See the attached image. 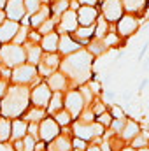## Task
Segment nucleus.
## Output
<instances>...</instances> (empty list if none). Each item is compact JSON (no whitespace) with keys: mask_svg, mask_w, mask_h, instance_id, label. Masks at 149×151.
<instances>
[{"mask_svg":"<svg viewBox=\"0 0 149 151\" xmlns=\"http://www.w3.org/2000/svg\"><path fill=\"white\" fill-rule=\"evenodd\" d=\"M63 102H65V93H63V91H53L51 100H49V106L46 107L47 116H54L58 111H62V109L65 107Z\"/></svg>","mask_w":149,"mask_h":151,"instance_id":"5701e85b","label":"nucleus"},{"mask_svg":"<svg viewBox=\"0 0 149 151\" xmlns=\"http://www.w3.org/2000/svg\"><path fill=\"white\" fill-rule=\"evenodd\" d=\"M126 119H128V118L112 119V123H111V127H109V128H111V130L114 132V134H116V135H119V134H121V130H123V128H125V125H126Z\"/></svg>","mask_w":149,"mask_h":151,"instance_id":"a19ab883","label":"nucleus"},{"mask_svg":"<svg viewBox=\"0 0 149 151\" xmlns=\"http://www.w3.org/2000/svg\"><path fill=\"white\" fill-rule=\"evenodd\" d=\"M74 151H79V150H74Z\"/></svg>","mask_w":149,"mask_h":151,"instance_id":"680f3d73","label":"nucleus"},{"mask_svg":"<svg viewBox=\"0 0 149 151\" xmlns=\"http://www.w3.org/2000/svg\"><path fill=\"white\" fill-rule=\"evenodd\" d=\"M62 134V127L54 121L53 116H46L40 123H39V139L44 141L46 144L51 142L53 139H56Z\"/></svg>","mask_w":149,"mask_h":151,"instance_id":"1a4fd4ad","label":"nucleus"},{"mask_svg":"<svg viewBox=\"0 0 149 151\" xmlns=\"http://www.w3.org/2000/svg\"><path fill=\"white\" fill-rule=\"evenodd\" d=\"M19 23L18 21H12V19H5L2 25H0V44H7V42H12V39L16 37L18 30H19Z\"/></svg>","mask_w":149,"mask_h":151,"instance_id":"a211bd4d","label":"nucleus"},{"mask_svg":"<svg viewBox=\"0 0 149 151\" xmlns=\"http://www.w3.org/2000/svg\"><path fill=\"white\" fill-rule=\"evenodd\" d=\"M35 144H37V141H35L34 137L27 135V137L23 139V151H35Z\"/></svg>","mask_w":149,"mask_h":151,"instance_id":"37998d69","label":"nucleus"},{"mask_svg":"<svg viewBox=\"0 0 149 151\" xmlns=\"http://www.w3.org/2000/svg\"><path fill=\"white\" fill-rule=\"evenodd\" d=\"M58 19H60V18H49V19H46V21L37 28V32L40 35H47V34L54 32V28H56V25H58Z\"/></svg>","mask_w":149,"mask_h":151,"instance_id":"7c9ffc66","label":"nucleus"},{"mask_svg":"<svg viewBox=\"0 0 149 151\" xmlns=\"http://www.w3.org/2000/svg\"><path fill=\"white\" fill-rule=\"evenodd\" d=\"M104 40V44H105V47L109 49V47H117V44H119V40H121V37L117 35V34H114V32H109L105 37L102 39Z\"/></svg>","mask_w":149,"mask_h":151,"instance_id":"c9c22d12","label":"nucleus"},{"mask_svg":"<svg viewBox=\"0 0 149 151\" xmlns=\"http://www.w3.org/2000/svg\"><path fill=\"white\" fill-rule=\"evenodd\" d=\"M28 135V121L23 118H14L12 119V130H11V141H19Z\"/></svg>","mask_w":149,"mask_h":151,"instance_id":"aec40b11","label":"nucleus"},{"mask_svg":"<svg viewBox=\"0 0 149 151\" xmlns=\"http://www.w3.org/2000/svg\"><path fill=\"white\" fill-rule=\"evenodd\" d=\"M137 151H149V146L148 148H140V150H137Z\"/></svg>","mask_w":149,"mask_h":151,"instance_id":"bf43d9fd","label":"nucleus"},{"mask_svg":"<svg viewBox=\"0 0 149 151\" xmlns=\"http://www.w3.org/2000/svg\"><path fill=\"white\" fill-rule=\"evenodd\" d=\"M109 111H111V114H112V118H114V119H121V118H126L125 111H123L119 106H116V104H111Z\"/></svg>","mask_w":149,"mask_h":151,"instance_id":"c03bdc74","label":"nucleus"},{"mask_svg":"<svg viewBox=\"0 0 149 151\" xmlns=\"http://www.w3.org/2000/svg\"><path fill=\"white\" fill-rule=\"evenodd\" d=\"M63 104H65V109L72 114L74 119H77L79 114L86 109V102H84V99H82L79 88H72V90H69V91L65 93V102H63Z\"/></svg>","mask_w":149,"mask_h":151,"instance_id":"6e6552de","label":"nucleus"},{"mask_svg":"<svg viewBox=\"0 0 149 151\" xmlns=\"http://www.w3.org/2000/svg\"><path fill=\"white\" fill-rule=\"evenodd\" d=\"M140 132H142L140 125H139L135 119H130V118H128V119H126L125 128H123V130H121V134H119V137H121L126 144H130V142H132L139 134H140Z\"/></svg>","mask_w":149,"mask_h":151,"instance_id":"6ab92c4d","label":"nucleus"},{"mask_svg":"<svg viewBox=\"0 0 149 151\" xmlns=\"http://www.w3.org/2000/svg\"><path fill=\"white\" fill-rule=\"evenodd\" d=\"M90 107H91V111L95 113V116H100L102 113H105V111H107V104H104V102H102V99H95V100H93V104H91Z\"/></svg>","mask_w":149,"mask_h":151,"instance_id":"58836bf2","label":"nucleus"},{"mask_svg":"<svg viewBox=\"0 0 149 151\" xmlns=\"http://www.w3.org/2000/svg\"><path fill=\"white\" fill-rule=\"evenodd\" d=\"M5 14H7V19H12V21H21L27 14V9H25V0H7V5H5Z\"/></svg>","mask_w":149,"mask_h":151,"instance_id":"2eb2a0df","label":"nucleus"},{"mask_svg":"<svg viewBox=\"0 0 149 151\" xmlns=\"http://www.w3.org/2000/svg\"><path fill=\"white\" fill-rule=\"evenodd\" d=\"M70 9V0H56L54 2V5H51V12L56 16V18H60L65 11H69Z\"/></svg>","mask_w":149,"mask_h":151,"instance_id":"473e14b6","label":"nucleus"},{"mask_svg":"<svg viewBox=\"0 0 149 151\" xmlns=\"http://www.w3.org/2000/svg\"><path fill=\"white\" fill-rule=\"evenodd\" d=\"M58 44H60V34L51 32L47 35H42L40 47L44 53H58Z\"/></svg>","mask_w":149,"mask_h":151,"instance_id":"4be33fe9","label":"nucleus"},{"mask_svg":"<svg viewBox=\"0 0 149 151\" xmlns=\"http://www.w3.org/2000/svg\"><path fill=\"white\" fill-rule=\"evenodd\" d=\"M130 146L132 148H135V150H140V148H148L149 146V132H140L132 142H130Z\"/></svg>","mask_w":149,"mask_h":151,"instance_id":"2f4dec72","label":"nucleus"},{"mask_svg":"<svg viewBox=\"0 0 149 151\" xmlns=\"http://www.w3.org/2000/svg\"><path fill=\"white\" fill-rule=\"evenodd\" d=\"M0 116H2V113H0Z\"/></svg>","mask_w":149,"mask_h":151,"instance_id":"0e129e2a","label":"nucleus"},{"mask_svg":"<svg viewBox=\"0 0 149 151\" xmlns=\"http://www.w3.org/2000/svg\"><path fill=\"white\" fill-rule=\"evenodd\" d=\"M86 49L97 58V56H100V55H104L105 51H107V47H105V44H104V40L102 39H95L93 37V40H90V44L86 46Z\"/></svg>","mask_w":149,"mask_h":151,"instance_id":"c85d7f7f","label":"nucleus"},{"mask_svg":"<svg viewBox=\"0 0 149 151\" xmlns=\"http://www.w3.org/2000/svg\"><path fill=\"white\" fill-rule=\"evenodd\" d=\"M28 34H30L28 27L21 25V27H19V30H18V34H16V37L12 39V42H14V44H18V46H25V44L28 42Z\"/></svg>","mask_w":149,"mask_h":151,"instance_id":"72a5a7b5","label":"nucleus"},{"mask_svg":"<svg viewBox=\"0 0 149 151\" xmlns=\"http://www.w3.org/2000/svg\"><path fill=\"white\" fill-rule=\"evenodd\" d=\"M21 63H27L25 46H18L14 42H7V44L0 46V65L14 69Z\"/></svg>","mask_w":149,"mask_h":151,"instance_id":"7ed1b4c3","label":"nucleus"},{"mask_svg":"<svg viewBox=\"0 0 149 151\" xmlns=\"http://www.w3.org/2000/svg\"><path fill=\"white\" fill-rule=\"evenodd\" d=\"M148 83H149V79H148V77H146V79H142V83H140V86H139V90L142 91V90H144V88L148 86Z\"/></svg>","mask_w":149,"mask_h":151,"instance_id":"6e6d98bb","label":"nucleus"},{"mask_svg":"<svg viewBox=\"0 0 149 151\" xmlns=\"http://www.w3.org/2000/svg\"><path fill=\"white\" fill-rule=\"evenodd\" d=\"M5 19H7V14H5V11H4V9H0V25H2Z\"/></svg>","mask_w":149,"mask_h":151,"instance_id":"5fc2aeb1","label":"nucleus"},{"mask_svg":"<svg viewBox=\"0 0 149 151\" xmlns=\"http://www.w3.org/2000/svg\"><path fill=\"white\" fill-rule=\"evenodd\" d=\"M42 7V2L40 0H25V9H27V14H35L39 9Z\"/></svg>","mask_w":149,"mask_h":151,"instance_id":"4c0bfd02","label":"nucleus"},{"mask_svg":"<svg viewBox=\"0 0 149 151\" xmlns=\"http://www.w3.org/2000/svg\"><path fill=\"white\" fill-rule=\"evenodd\" d=\"M9 86H11V81H7V79H4V77H0V99L7 93V90H9Z\"/></svg>","mask_w":149,"mask_h":151,"instance_id":"de8ad7c7","label":"nucleus"},{"mask_svg":"<svg viewBox=\"0 0 149 151\" xmlns=\"http://www.w3.org/2000/svg\"><path fill=\"white\" fill-rule=\"evenodd\" d=\"M39 76L37 67L30 65V63H21L18 67L12 69V76H11V83L12 84H25V86H32V83L35 81Z\"/></svg>","mask_w":149,"mask_h":151,"instance_id":"39448f33","label":"nucleus"},{"mask_svg":"<svg viewBox=\"0 0 149 151\" xmlns=\"http://www.w3.org/2000/svg\"><path fill=\"white\" fill-rule=\"evenodd\" d=\"M93 58L95 56L86 47H81L79 51H75L72 55L63 56V60L60 63V70L70 81V90L86 84L90 79H97V76L91 70L93 69Z\"/></svg>","mask_w":149,"mask_h":151,"instance_id":"f257e3e1","label":"nucleus"},{"mask_svg":"<svg viewBox=\"0 0 149 151\" xmlns=\"http://www.w3.org/2000/svg\"><path fill=\"white\" fill-rule=\"evenodd\" d=\"M60 63H62L60 53H44L42 58H40V63L37 65L39 76L44 77V79H47L53 72L60 70Z\"/></svg>","mask_w":149,"mask_h":151,"instance_id":"0eeeda50","label":"nucleus"},{"mask_svg":"<svg viewBox=\"0 0 149 151\" xmlns=\"http://www.w3.org/2000/svg\"><path fill=\"white\" fill-rule=\"evenodd\" d=\"M49 14H51V5H42L35 14L30 16V27L37 30L46 19H49Z\"/></svg>","mask_w":149,"mask_h":151,"instance_id":"b1692460","label":"nucleus"},{"mask_svg":"<svg viewBox=\"0 0 149 151\" xmlns=\"http://www.w3.org/2000/svg\"><path fill=\"white\" fill-rule=\"evenodd\" d=\"M53 2H56V0H53Z\"/></svg>","mask_w":149,"mask_h":151,"instance_id":"e2e57ef3","label":"nucleus"},{"mask_svg":"<svg viewBox=\"0 0 149 151\" xmlns=\"http://www.w3.org/2000/svg\"><path fill=\"white\" fill-rule=\"evenodd\" d=\"M28 135L34 137L35 141H40L39 139V123H28Z\"/></svg>","mask_w":149,"mask_h":151,"instance_id":"49530a36","label":"nucleus"},{"mask_svg":"<svg viewBox=\"0 0 149 151\" xmlns=\"http://www.w3.org/2000/svg\"><path fill=\"white\" fill-rule=\"evenodd\" d=\"M121 2H123V7L128 14L140 12L146 7V0H121Z\"/></svg>","mask_w":149,"mask_h":151,"instance_id":"c756f323","label":"nucleus"},{"mask_svg":"<svg viewBox=\"0 0 149 151\" xmlns=\"http://www.w3.org/2000/svg\"><path fill=\"white\" fill-rule=\"evenodd\" d=\"M112 119H114V118H112L111 111L107 109L105 113H102L100 116H97V119H95V121H98V123H100L102 127H105V128H109V127H111V123H112Z\"/></svg>","mask_w":149,"mask_h":151,"instance_id":"ea45409f","label":"nucleus"},{"mask_svg":"<svg viewBox=\"0 0 149 151\" xmlns=\"http://www.w3.org/2000/svg\"><path fill=\"white\" fill-rule=\"evenodd\" d=\"M100 148H102V151H114L111 148V144L107 142V141H102V144H100Z\"/></svg>","mask_w":149,"mask_h":151,"instance_id":"3c124183","label":"nucleus"},{"mask_svg":"<svg viewBox=\"0 0 149 151\" xmlns=\"http://www.w3.org/2000/svg\"><path fill=\"white\" fill-rule=\"evenodd\" d=\"M98 18V11L95 5H81L77 9V21L81 27H90V25H95Z\"/></svg>","mask_w":149,"mask_h":151,"instance_id":"dca6fc26","label":"nucleus"},{"mask_svg":"<svg viewBox=\"0 0 149 151\" xmlns=\"http://www.w3.org/2000/svg\"><path fill=\"white\" fill-rule=\"evenodd\" d=\"M121 151H137V150H135V148H132L130 144H126V146H125V148H123Z\"/></svg>","mask_w":149,"mask_h":151,"instance_id":"4d7b16f0","label":"nucleus"},{"mask_svg":"<svg viewBox=\"0 0 149 151\" xmlns=\"http://www.w3.org/2000/svg\"><path fill=\"white\" fill-rule=\"evenodd\" d=\"M98 0H79V4L81 5H95Z\"/></svg>","mask_w":149,"mask_h":151,"instance_id":"603ef678","label":"nucleus"},{"mask_svg":"<svg viewBox=\"0 0 149 151\" xmlns=\"http://www.w3.org/2000/svg\"><path fill=\"white\" fill-rule=\"evenodd\" d=\"M46 83L51 88V91H63V93H67L70 90V81L67 79V76L63 74L62 70L53 72V74L46 79Z\"/></svg>","mask_w":149,"mask_h":151,"instance_id":"4468645a","label":"nucleus"},{"mask_svg":"<svg viewBox=\"0 0 149 151\" xmlns=\"http://www.w3.org/2000/svg\"><path fill=\"white\" fill-rule=\"evenodd\" d=\"M79 27V21H77V11H65L62 16H60V21H58V28L62 34H74Z\"/></svg>","mask_w":149,"mask_h":151,"instance_id":"ddd939ff","label":"nucleus"},{"mask_svg":"<svg viewBox=\"0 0 149 151\" xmlns=\"http://www.w3.org/2000/svg\"><path fill=\"white\" fill-rule=\"evenodd\" d=\"M72 128L67 127V128H62V134L53 139L51 142L46 144V151H74V146H72Z\"/></svg>","mask_w":149,"mask_h":151,"instance_id":"9d476101","label":"nucleus"},{"mask_svg":"<svg viewBox=\"0 0 149 151\" xmlns=\"http://www.w3.org/2000/svg\"><path fill=\"white\" fill-rule=\"evenodd\" d=\"M109 34V21L104 16H98L95 21V39H104Z\"/></svg>","mask_w":149,"mask_h":151,"instance_id":"cd10ccee","label":"nucleus"},{"mask_svg":"<svg viewBox=\"0 0 149 151\" xmlns=\"http://www.w3.org/2000/svg\"><path fill=\"white\" fill-rule=\"evenodd\" d=\"M5 5H7V0H0V9H5Z\"/></svg>","mask_w":149,"mask_h":151,"instance_id":"13d9d810","label":"nucleus"},{"mask_svg":"<svg viewBox=\"0 0 149 151\" xmlns=\"http://www.w3.org/2000/svg\"><path fill=\"white\" fill-rule=\"evenodd\" d=\"M102 16L109 21V23H117L125 12L123 2L121 0H102Z\"/></svg>","mask_w":149,"mask_h":151,"instance_id":"9b49d317","label":"nucleus"},{"mask_svg":"<svg viewBox=\"0 0 149 151\" xmlns=\"http://www.w3.org/2000/svg\"><path fill=\"white\" fill-rule=\"evenodd\" d=\"M81 5H79V0H70V9L72 11H77Z\"/></svg>","mask_w":149,"mask_h":151,"instance_id":"864d4df0","label":"nucleus"},{"mask_svg":"<svg viewBox=\"0 0 149 151\" xmlns=\"http://www.w3.org/2000/svg\"><path fill=\"white\" fill-rule=\"evenodd\" d=\"M148 47H149V40H146V42H144V46H142V49H140V53H139V60H144V55H146Z\"/></svg>","mask_w":149,"mask_h":151,"instance_id":"8fccbe9b","label":"nucleus"},{"mask_svg":"<svg viewBox=\"0 0 149 151\" xmlns=\"http://www.w3.org/2000/svg\"><path fill=\"white\" fill-rule=\"evenodd\" d=\"M82 46L75 40L70 34H62L60 35V44H58V53L63 55V56H69L75 51H79Z\"/></svg>","mask_w":149,"mask_h":151,"instance_id":"f3484780","label":"nucleus"},{"mask_svg":"<svg viewBox=\"0 0 149 151\" xmlns=\"http://www.w3.org/2000/svg\"><path fill=\"white\" fill-rule=\"evenodd\" d=\"M148 16H149V9H148Z\"/></svg>","mask_w":149,"mask_h":151,"instance_id":"052dcab7","label":"nucleus"},{"mask_svg":"<svg viewBox=\"0 0 149 151\" xmlns=\"http://www.w3.org/2000/svg\"><path fill=\"white\" fill-rule=\"evenodd\" d=\"M54 118V121L62 127V128H67V127H72V123H74V118H72V114L69 113L65 107L62 109V111H58V113L53 116Z\"/></svg>","mask_w":149,"mask_h":151,"instance_id":"bb28decb","label":"nucleus"},{"mask_svg":"<svg viewBox=\"0 0 149 151\" xmlns=\"http://www.w3.org/2000/svg\"><path fill=\"white\" fill-rule=\"evenodd\" d=\"M100 99H102V102H104V104L111 106V104H114L116 93H114V91H111V90H102V93H100Z\"/></svg>","mask_w":149,"mask_h":151,"instance_id":"79ce46f5","label":"nucleus"},{"mask_svg":"<svg viewBox=\"0 0 149 151\" xmlns=\"http://www.w3.org/2000/svg\"><path fill=\"white\" fill-rule=\"evenodd\" d=\"M25 51H27V63H30V65H35V67H37L39 63H40L42 55H44V51H42L40 44H35V42H27V44H25Z\"/></svg>","mask_w":149,"mask_h":151,"instance_id":"412c9836","label":"nucleus"},{"mask_svg":"<svg viewBox=\"0 0 149 151\" xmlns=\"http://www.w3.org/2000/svg\"><path fill=\"white\" fill-rule=\"evenodd\" d=\"M72 134H74V137H79V139H84V141H88V142H91V141H95V139H98V137H104V134H105V127H102L98 121H93V123H82V121H79V119H74V123H72Z\"/></svg>","mask_w":149,"mask_h":151,"instance_id":"20e7f679","label":"nucleus"},{"mask_svg":"<svg viewBox=\"0 0 149 151\" xmlns=\"http://www.w3.org/2000/svg\"><path fill=\"white\" fill-rule=\"evenodd\" d=\"M46 116H47V111H46V109H42V107H35V106H30L28 111L23 114L21 118H23L25 121H28V123H40Z\"/></svg>","mask_w":149,"mask_h":151,"instance_id":"393cba45","label":"nucleus"},{"mask_svg":"<svg viewBox=\"0 0 149 151\" xmlns=\"http://www.w3.org/2000/svg\"><path fill=\"white\" fill-rule=\"evenodd\" d=\"M11 130H12V119L0 116V144L11 142Z\"/></svg>","mask_w":149,"mask_h":151,"instance_id":"a878e982","label":"nucleus"},{"mask_svg":"<svg viewBox=\"0 0 149 151\" xmlns=\"http://www.w3.org/2000/svg\"><path fill=\"white\" fill-rule=\"evenodd\" d=\"M100 144H102V142H100ZM100 144H95V142H88V148H86L84 151H102Z\"/></svg>","mask_w":149,"mask_h":151,"instance_id":"09e8293b","label":"nucleus"},{"mask_svg":"<svg viewBox=\"0 0 149 151\" xmlns=\"http://www.w3.org/2000/svg\"><path fill=\"white\" fill-rule=\"evenodd\" d=\"M77 119H79V121H82V123H93V121L97 119V116H95V113L91 111V107H90V106H86V109L79 114V118H77Z\"/></svg>","mask_w":149,"mask_h":151,"instance_id":"e433bc0d","label":"nucleus"},{"mask_svg":"<svg viewBox=\"0 0 149 151\" xmlns=\"http://www.w3.org/2000/svg\"><path fill=\"white\" fill-rule=\"evenodd\" d=\"M51 95H53V91H51V88L47 86L46 79H44L42 83H39V84H35V86L30 88V102H32V106H35V107L46 109V107L49 106Z\"/></svg>","mask_w":149,"mask_h":151,"instance_id":"423d86ee","label":"nucleus"},{"mask_svg":"<svg viewBox=\"0 0 149 151\" xmlns=\"http://www.w3.org/2000/svg\"><path fill=\"white\" fill-rule=\"evenodd\" d=\"M30 106H32L30 86H25V84H12L11 83L7 93L0 99V113L9 119L21 118L28 111Z\"/></svg>","mask_w":149,"mask_h":151,"instance_id":"f03ea898","label":"nucleus"},{"mask_svg":"<svg viewBox=\"0 0 149 151\" xmlns=\"http://www.w3.org/2000/svg\"><path fill=\"white\" fill-rule=\"evenodd\" d=\"M72 146H74V150L84 151L86 148H88V141H84V139H79V137H72Z\"/></svg>","mask_w":149,"mask_h":151,"instance_id":"a18cd8bd","label":"nucleus"},{"mask_svg":"<svg viewBox=\"0 0 149 151\" xmlns=\"http://www.w3.org/2000/svg\"><path fill=\"white\" fill-rule=\"evenodd\" d=\"M137 30H139V19L133 14H123L121 19L116 23V32L123 39L132 37Z\"/></svg>","mask_w":149,"mask_h":151,"instance_id":"f8f14e48","label":"nucleus"},{"mask_svg":"<svg viewBox=\"0 0 149 151\" xmlns=\"http://www.w3.org/2000/svg\"><path fill=\"white\" fill-rule=\"evenodd\" d=\"M79 91H81V95H82V99H84L86 106H91V104H93V100H95V93H93V90L88 86V83H86V84H82V86H79Z\"/></svg>","mask_w":149,"mask_h":151,"instance_id":"f704fd0d","label":"nucleus"}]
</instances>
